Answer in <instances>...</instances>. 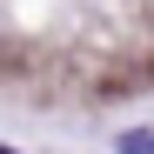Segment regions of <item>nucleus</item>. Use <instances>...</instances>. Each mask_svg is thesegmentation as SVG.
<instances>
[{
    "label": "nucleus",
    "instance_id": "f03ea898",
    "mask_svg": "<svg viewBox=\"0 0 154 154\" xmlns=\"http://www.w3.org/2000/svg\"><path fill=\"white\" fill-rule=\"evenodd\" d=\"M0 154H14V147H0Z\"/></svg>",
    "mask_w": 154,
    "mask_h": 154
},
{
    "label": "nucleus",
    "instance_id": "f257e3e1",
    "mask_svg": "<svg viewBox=\"0 0 154 154\" xmlns=\"http://www.w3.org/2000/svg\"><path fill=\"white\" fill-rule=\"evenodd\" d=\"M121 154H154V134H141V127H134V134H121Z\"/></svg>",
    "mask_w": 154,
    "mask_h": 154
}]
</instances>
